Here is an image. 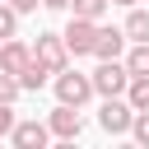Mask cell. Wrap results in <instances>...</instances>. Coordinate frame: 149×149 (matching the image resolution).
<instances>
[{
  "mask_svg": "<svg viewBox=\"0 0 149 149\" xmlns=\"http://www.w3.org/2000/svg\"><path fill=\"white\" fill-rule=\"evenodd\" d=\"M112 5H126V9H130V5H140V0H112Z\"/></svg>",
  "mask_w": 149,
  "mask_h": 149,
  "instance_id": "obj_21",
  "label": "cell"
},
{
  "mask_svg": "<svg viewBox=\"0 0 149 149\" xmlns=\"http://www.w3.org/2000/svg\"><path fill=\"white\" fill-rule=\"evenodd\" d=\"M130 121H135V107L116 93V98H102V107H98V126L107 130V135H130Z\"/></svg>",
  "mask_w": 149,
  "mask_h": 149,
  "instance_id": "obj_3",
  "label": "cell"
},
{
  "mask_svg": "<svg viewBox=\"0 0 149 149\" xmlns=\"http://www.w3.org/2000/svg\"><path fill=\"white\" fill-rule=\"evenodd\" d=\"M88 79H93V93H98V98H116V93H126L130 70H126V61L116 56V61H98V70H93Z\"/></svg>",
  "mask_w": 149,
  "mask_h": 149,
  "instance_id": "obj_2",
  "label": "cell"
},
{
  "mask_svg": "<svg viewBox=\"0 0 149 149\" xmlns=\"http://www.w3.org/2000/svg\"><path fill=\"white\" fill-rule=\"evenodd\" d=\"M65 51L70 56H93V37H98V23L93 19H79V14H70V23H65Z\"/></svg>",
  "mask_w": 149,
  "mask_h": 149,
  "instance_id": "obj_5",
  "label": "cell"
},
{
  "mask_svg": "<svg viewBox=\"0 0 149 149\" xmlns=\"http://www.w3.org/2000/svg\"><path fill=\"white\" fill-rule=\"evenodd\" d=\"M51 88H56V102H70V107H84L93 98V79L79 74V70H70V65L51 74Z\"/></svg>",
  "mask_w": 149,
  "mask_h": 149,
  "instance_id": "obj_1",
  "label": "cell"
},
{
  "mask_svg": "<svg viewBox=\"0 0 149 149\" xmlns=\"http://www.w3.org/2000/svg\"><path fill=\"white\" fill-rule=\"evenodd\" d=\"M9 5H14V9H19V14H33V9H37V5H42V0H9Z\"/></svg>",
  "mask_w": 149,
  "mask_h": 149,
  "instance_id": "obj_19",
  "label": "cell"
},
{
  "mask_svg": "<svg viewBox=\"0 0 149 149\" xmlns=\"http://www.w3.org/2000/svg\"><path fill=\"white\" fill-rule=\"evenodd\" d=\"M19 98H23V84H19L14 74L0 70V102H19Z\"/></svg>",
  "mask_w": 149,
  "mask_h": 149,
  "instance_id": "obj_16",
  "label": "cell"
},
{
  "mask_svg": "<svg viewBox=\"0 0 149 149\" xmlns=\"http://www.w3.org/2000/svg\"><path fill=\"white\" fill-rule=\"evenodd\" d=\"M126 47V33L121 28H102L98 23V37H93V61H116Z\"/></svg>",
  "mask_w": 149,
  "mask_h": 149,
  "instance_id": "obj_9",
  "label": "cell"
},
{
  "mask_svg": "<svg viewBox=\"0 0 149 149\" xmlns=\"http://www.w3.org/2000/svg\"><path fill=\"white\" fill-rule=\"evenodd\" d=\"M121 33H126V42H149V9H135V5H130Z\"/></svg>",
  "mask_w": 149,
  "mask_h": 149,
  "instance_id": "obj_10",
  "label": "cell"
},
{
  "mask_svg": "<svg viewBox=\"0 0 149 149\" xmlns=\"http://www.w3.org/2000/svg\"><path fill=\"white\" fill-rule=\"evenodd\" d=\"M135 112H149V74H130V84H126V93H121Z\"/></svg>",
  "mask_w": 149,
  "mask_h": 149,
  "instance_id": "obj_12",
  "label": "cell"
},
{
  "mask_svg": "<svg viewBox=\"0 0 149 149\" xmlns=\"http://www.w3.org/2000/svg\"><path fill=\"white\" fill-rule=\"evenodd\" d=\"M14 33H19V9H14L9 0H0V42L14 37Z\"/></svg>",
  "mask_w": 149,
  "mask_h": 149,
  "instance_id": "obj_15",
  "label": "cell"
},
{
  "mask_svg": "<svg viewBox=\"0 0 149 149\" xmlns=\"http://www.w3.org/2000/svg\"><path fill=\"white\" fill-rule=\"evenodd\" d=\"M47 140H51L47 121H14V130H9V144L14 149H42Z\"/></svg>",
  "mask_w": 149,
  "mask_h": 149,
  "instance_id": "obj_8",
  "label": "cell"
},
{
  "mask_svg": "<svg viewBox=\"0 0 149 149\" xmlns=\"http://www.w3.org/2000/svg\"><path fill=\"white\" fill-rule=\"evenodd\" d=\"M42 9H70V0H42Z\"/></svg>",
  "mask_w": 149,
  "mask_h": 149,
  "instance_id": "obj_20",
  "label": "cell"
},
{
  "mask_svg": "<svg viewBox=\"0 0 149 149\" xmlns=\"http://www.w3.org/2000/svg\"><path fill=\"white\" fill-rule=\"evenodd\" d=\"M107 9H112V0H70V14H79V19H93V23H98Z\"/></svg>",
  "mask_w": 149,
  "mask_h": 149,
  "instance_id": "obj_13",
  "label": "cell"
},
{
  "mask_svg": "<svg viewBox=\"0 0 149 149\" xmlns=\"http://www.w3.org/2000/svg\"><path fill=\"white\" fill-rule=\"evenodd\" d=\"M19 84H23V93H37V88H47V84H51V70H47L42 61H28V65H23V74H19Z\"/></svg>",
  "mask_w": 149,
  "mask_h": 149,
  "instance_id": "obj_11",
  "label": "cell"
},
{
  "mask_svg": "<svg viewBox=\"0 0 149 149\" xmlns=\"http://www.w3.org/2000/svg\"><path fill=\"white\" fill-rule=\"evenodd\" d=\"M33 61H42L51 74H56V70H65V65H70L65 37H61V33H37V42H33Z\"/></svg>",
  "mask_w": 149,
  "mask_h": 149,
  "instance_id": "obj_6",
  "label": "cell"
},
{
  "mask_svg": "<svg viewBox=\"0 0 149 149\" xmlns=\"http://www.w3.org/2000/svg\"><path fill=\"white\" fill-rule=\"evenodd\" d=\"M47 130L56 135V140H79L84 135V116H79V107H70V102H56L51 112H47Z\"/></svg>",
  "mask_w": 149,
  "mask_h": 149,
  "instance_id": "obj_4",
  "label": "cell"
},
{
  "mask_svg": "<svg viewBox=\"0 0 149 149\" xmlns=\"http://www.w3.org/2000/svg\"><path fill=\"white\" fill-rule=\"evenodd\" d=\"M130 135H135V144H144V149H149V112H135V121H130Z\"/></svg>",
  "mask_w": 149,
  "mask_h": 149,
  "instance_id": "obj_17",
  "label": "cell"
},
{
  "mask_svg": "<svg viewBox=\"0 0 149 149\" xmlns=\"http://www.w3.org/2000/svg\"><path fill=\"white\" fill-rule=\"evenodd\" d=\"M28 61H33V47H28V42H19V33L0 42V70H5V74H14V79H19Z\"/></svg>",
  "mask_w": 149,
  "mask_h": 149,
  "instance_id": "obj_7",
  "label": "cell"
},
{
  "mask_svg": "<svg viewBox=\"0 0 149 149\" xmlns=\"http://www.w3.org/2000/svg\"><path fill=\"white\" fill-rule=\"evenodd\" d=\"M126 70H130V74H149V42H135V47H130Z\"/></svg>",
  "mask_w": 149,
  "mask_h": 149,
  "instance_id": "obj_14",
  "label": "cell"
},
{
  "mask_svg": "<svg viewBox=\"0 0 149 149\" xmlns=\"http://www.w3.org/2000/svg\"><path fill=\"white\" fill-rule=\"evenodd\" d=\"M14 121H19V112H14V102H0V140H9V130H14Z\"/></svg>",
  "mask_w": 149,
  "mask_h": 149,
  "instance_id": "obj_18",
  "label": "cell"
}]
</instances>
